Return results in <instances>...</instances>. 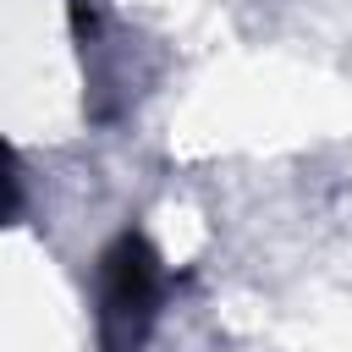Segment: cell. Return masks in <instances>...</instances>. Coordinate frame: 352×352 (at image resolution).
I'll list each match as a JSON object with an SVG mask.
<instances>
[{
  "instance_id": "obj_1",
  "label": "cell",
  "mask_w": 352,
  "mask_h": 352,
  "mask_svg": "<svg viewBox=\"0 0 352 352\" xmlns=\"http://www.w3.org/2000/svg\"><path fill=\"white\" fill-rule=\"evenodd\" d=\"M165 302V258L143 231H116L99 253V352H143Z\"/></svg>"
}]
</instances>
